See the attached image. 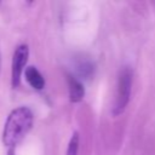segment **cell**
<instances>
[{
    "label": "cell",
    "instance_id": "cell-1",
    "mask_svg": "<svg viewBox=\"0 0 155 155\" xmlns=\"http://www.w3.org/2000/svg\"><path fill=\"white\" fill-rule=\"evenodd\" d=\"M33 125V113L27 107H18L13 109L4 125L2 143L12 149L16 147L30 131Z\"/></svg>",
    "mask_w": 155,
    "mask_h": 155
},
{
    "label": "cell",
    "instance_id": "cell-2",
    "mask_svg": "<svg viewBox=\"0 0 155 155\" xmlns=\"http://www.w3.org/2000/svg\"><path fill=\"white\" fill-rule=\"evenodd\" d=\"M132 87V70L130 67H124L117 76L116 93L114 102V115L121 114L128 104Z\"/></svg>",
    "mask_w": 155,
    "mask_h": 155
},
{
    "label": "cell",
    "instance_id": "cell-3",
    "mask_svg": "<svg viewBox=\"0 0 155 155\" xmlns=\"http://www.w3.org/2000/svg\"><path fill=\"white\" fill-rule=\"evenodd\" d=\"M28 56H29V48L24 44L19 45L13 52L12 63H11V85L13 88L18 87L21 84V78L24 71Z\"/></svg>",
    "mask_w": 155,
    "mask_h": 155
},
{
    "label": "cell",
    "instance_id": "cell-4",
    "mask_svg": "<svg viewBox=\"0 0 155 155\" xmlns=\"http://www.w3.org/2000/svg\"><path fill=\"white\" fill-rule=\"evenodd\" d=\"M67 81H68V91H69L70 101L74 102V103L80 102L85 96L84 85L81 84V81L78 78H74L73 75H68Z\"/></svg>",
    "mask_w": 155,
    "mask_h": 155
},
{
    "label": "cell",
    "instance_id": "cell-5",
    "mask_svg": "<svg viewBox=\"0 0 155 155\" xmlns=\"http://www.w3.org/2000/svg\"><path fill=\"white\" fill-rule=\"evenodd\" d=\"M24 78L27 82L35 90H42L45 86V79L35 67H28L24 70Z\"/></svg>",
    "mask_w": 155,
    "mask_h": 155
},
{
    "label": "cell",
    "instance_id": "cell-6",
    "mask_svg": "<svg viewBox=\"0 0 155 155\" xmlns=\"http://www.w3.org/2000/svg\"><path fill=\"white\" fill-rule=\"evenodd\" d=\"M76 70L79 73V75L88 79L92 74H93V65L90 61L87 59H81L79 61V63L76 64Z\"/></svg>",
    "mask_w": 155,
    "mask_h": 155
},
{
    "label": "cell",
    "instance_id": "cell-7",
    "mask_svg": "<svg viewBox=\"0 0 155 155\" xmlns=\"http://www.w3.org/2000/svg\"><path fill=\"white\" fill-rule=\"evenodd\" d=\"M78 150H79V134L75 132L69 140L67 155H78Z\"/></svg>",
    "mask_w": 155,
    "mask_h": 155
},
{
    "label": "cell",
    "instance_id": "cell-8",
    "mask_svg": "<svg viewBox=\"0 0 155 155\" xmlns=\"http://www.w3.org/2000/svg\"><path fill=\"white\" fill-rule=\"evenodd\" d=\"M7 155H16V154H15V151H13L12 149H10V150H8V153H7Z\"/></svg>",
    "mask_w": 155,
    "mask_h": 155
}]
</instances>
